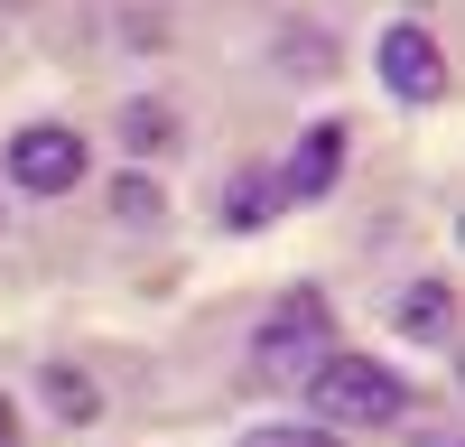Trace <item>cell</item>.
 I'll use <instances>...</instances> for the list:
<instances>
[{
  "label": "cell",
  "mask_w": 465,
  "mask_h": 447,
  "mask_svg": "<svg viewBox=\"0 0 465 447\" xmlns=\"http://www.w3.org/2000/svg\"><path fill=\"white\" fill-rule=\"evenodd\" d=\"M270 214H280V177L270 159H242L223 177V233H270Z\"/></svg>",
  "instance_id": "8992f818"
},
{
  "label": "cell",
  "mask_w": 465,
  "mask_h": 447,
  "mask_svg": "<svg viewBox=\"0 0 465 447\" xmlns=\"http://www.w3.org/2000/svg\"><path fill=\"white\" fill-rule=\"evenodd\" d=\"M372 74H381L401 103H447V47H438L419 19H391V28L372 37Z\"/></svg>",
  "instance_id": "277c9868"
},
{
  "label": "cell",
  "mask_w": 465,
  "mask_h": 447,
  "mask_svg": "<svg viewBox=\"0 0 465 447\" xmlns=\"http://www.w3.org/2000/svg\"><path fill=\"white\" fill-rule=\"evenodd\" d=\"M419 447H456V438H419Z\"/></svg>",
  "instance_id": "9a60e30c"
},
{
  "label": "cell",
  "mask_w": 465,
  "mask_h": 447,
  "mask_svg": "<svg viewBox=\"0 0 465 447\" xmlns=\"http://www.w3.org/2000/svg\"><path fill=\"white\" fill-rule=\"evenodd\" d=\"M37 392H47V410H56L65 429H94V420H103V382H94V372H74V363H47V372H37Z\"/></svg>",
  "instance_id": "9c48e42d"
},
{
  "label": "cell",
  "mask_w": 465,
  "mask_h": 447,
  "mask_svg": "<svg viewBox=\"0 0 465 447\" xmlns=\"http://www.w3.org/2000/svg\"><path fill=\"white\" fill-rule=\"evenodd\" d=\"M280 65H307V74H326V65H335V47H326L317 28H289V37H280Z\"/></svg>",
  "instance_id": "7c38bea8"
},
{
  "label": "cell",
  "mask_w": 465,
  "mask_h": 447,
  "mask_svg": "<svg viewBox=\"0 0 465 447\" xmlns=\"http://www.w3.org/2000/svg\"><path fill=\"white\" fill-rule=\"evenodd\" d=\"M232 447H344V429H317V420H261V429H242Z\"/></svg>",
  "instance_id": "8fae6325"
},
{
  "label": "cell",
  "mask_w": 465,
  "mask_h": 447,
  "mask_svg": "<svg viewBox=\"0 0 465 447\" xmlns=\"http://www.w3.org/2000/svg\"><path fill=\"white\" fill-rule=\"evenodd\" d=\"M326 354H335V308L317 289H289L280 308L252 326V372H261V382H307Z\"/></svg>",
  "instance_id": "7a4b0ae2"
},
{
  "label": "cell",
  "mask_w": 465,
  "mask_h": 447,
  "mask_svg": "<svg viewBox=\"0 0 465 447\" xmlns=\"http://www.w3.org/2000/svg\"><path fill=\"white\" fill-rule=\"evenodd\" d=\"M0 447H19V401L0 392Z\"/></svg>",
  "instance_id": "4fadbf2b"
},
{
  "label": "cell",
  "mask_w": 465,
  "mask_h": 447,
  "mask_svg": "<svg viewBox=\"0 0 465 447\" xmlns=\"http://www.w3.org/2000/svg\"><path fill=\"white\" fill-rule=\"evenodd\" d=\"M186 140V122H177V103H159V94H131L122 103V149L149 168V159H168V149Z\"/></svg>",
  "instance_id": "ba28073f"
},
{
  "label": "cell",
  "mask_w": 465,
  "mask_h": 447,
  "mask_svg": "<svg viewBox=\"0 0 465 447\" xmlns=\"http://www.w3.org/2000/svg\"><path fill=\"white\" fill-rule=\"evenodd\" d=\"M391 326L410 335V345H456V289L447 280H410L401 308H391Z\"/></svg>",
  "instance_id": "52a82bcc"
},
{
  "label": "cell",
  "mask_w": 465,
  "mask_h": 447,
  "mask_svg": "<svg viewBox=\"0 0 465 447\" xmlns=\"http://www.w3.org/2000/svg\"><path fill=\"white\" fill-rule=\"evenodd\" d=\"M0 10H10V19H19V10H37V0H0Z\"/></svg>",
  "instance_id": "5bb4252c"
},
{
  "label": "cell",
  "mask_w": 465,
  "mask_h": 447,
  "mask_svg": "<svg viewBox=\"0 0 465 447\" xmlns=\"http://www.w3.org/2000/svg\"><path fill=\"white\" fill-rule=\"evenodd\" d=\"M344 149H354V131H344L335 112H326V122H307V131L289 140V159L270 168V177H280V205H326L335 186H344Z\"/></svg>",
  "instance_id": "5b68a950"
},
{
  "label": "cell",
  "mask_w": 465,
  "mask_h": 447,
  "mask_svg": "<svg viewBox=\"0 0 465 447\" xmlns=\"http://www.w3.org/2000/svg\"><path fill=\"white\" fill-rule=\"evenodd\" d=\"M0 168H10L19 196H74V186H84V131H65V122H19L10 149H0Z\"/></svg>",
  "instance_id": "3957f363"
},
{
  "label": "cell",
  "mask_w": 465,
  "mask_h": 447,
  "mask_svg": "<svg viewBox=\"0 0 465 447\" xmlns=\"http://www.w3.org/2000/svg\"><path fill=\"white\" fill-rule=\"evenodd\" d=\"M298 392H307V410H317V429H401L410 420V382L381 354H344L335 345Z\"/></svg>",
  "instance_id": "6da1fadb"
},
{
  "label": "cell",
  "mask_w": 465,
  "mask_h": 447,
  "mask_svg": "<svg viewBox=\"0 0 465 447\" xmlns=\"http://www.w3.org/2000/svg\"><path fill=\"white\" fill-rule=\"evenodd\" d=\"M112 214L149 233V224H168V186L149 177V168H122V177H112Z\"/></svg>",
  "instance_id": "30bf717a"
}]
</instances>
